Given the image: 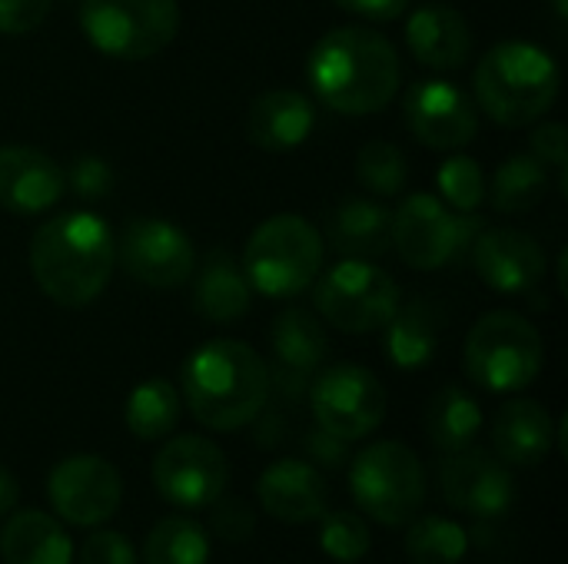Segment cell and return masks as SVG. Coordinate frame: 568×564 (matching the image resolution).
Here are the masks:
<instances>
[{"label":"cell","instance_id":"19","mask_svg":"<svg viewBox=\"0 0 568 564\" xmlns=\"http://www.w3.org/2000/svg\"><path fill=\"white\" fill-rule=\"evenodd\" d=\"M260 505L283 525H306L326 512V479L303 459L273 462L256 482Z\"/></svg>","mask_w":568,"mask_h":564},{"label":"cell","instance_id":"4","mask_svg":"<svg viewBox=\"0 0 568 564\" xmlns=\"http://www.w3.org/2000/svg\"><path fill=\"white\" fill-rule=\"evenodd\" d=\"M476 100L503 126H529L559 100V63L529 40L496 43L476 66Z\"/></svg>","mask_w":568,"mask_h":564},{"label":"cell","instance_id":"14","mask_svg":"<svg viewBox=\"0 0 568 564\" xmlns=\"http://www.w3.org/2000/svg\"><path fill=\"white\" fill-rule=\"evenodd\" d=\"M47 495H50L53 512L63 522L77 529H93L116 515L123 502V482H120V472L106 459L70 455L50 472Z\"/></svg>","mask_w":568,"mask_h":564},{"label":"cell","instance_id":"23","mask_svg":"<svg viewBox=\"0 0 568 564\" xmlns=\"http://www.w3.org/2000/svg\"><path fill=\"white\" fill-rule=\"evenodd\" d=\"M250 302H253V286L243 266L226 249H213L196 273L193 309L213 326H230L250 312Z\"/></svg>","mask_w":568,"mask_h":564},{"label":"cell","instance_id":"38","mask_svg":"<svg viewBox=\"0 0 568 564\" xmlns=\"http://www.w3.org/2000/svg\"><path fill=\"white\" fill-rule=\"evenodd\" d=\"M53 0H0V33L3 37H23L37 30Z\"/></svg>","mask_w":568,"mask_h":564},{"label":"cell","instance_id":"17","mask_svg":"<svg viewBox=\"0 0 568 564\" xmlns=\"http://www.w3.org/2000/svg\"><path fill=\"white\" fill-rule=\"evenodd\" d=\"M473 266L503 296L536 293L549 273L546 249L523 229H483L473 243Z\"/></svg>","mask_w":568,"mask_h":564},{"label":"cell","instance_id":"9","mask_svg":"<svg viewBox=\"0 0 568 564\" xmlns=\"http://www.w3.org/2000/svg\"><path fill=\"white\" fill-rule=\"evenodd\" d=\"M80 30L106 57L150 60L173 43L180 7L176 0H83Z\"/></svg>","mask_w":568,"mask_h":564},{"label":"cell","instance_id":"2","mask_svg":"<svg viewBox=\"0 0 568 564\" xmlns=\"http://www.w3.org/2000/svg\"><path fill=\"white\" fill-rule=\"evenodd\" d=\"M116 263L110 226L83 209L50 216L30 239V273L43 296L67 309H83L103 296Z\"/></svg>","mask_w":568,"mask_h":564},{"label":"cell","instance_id":"27","mask_svg":"<svg viewBox=\"0 0 568 564\" xmlns=\"http://www.w3.org/2000/svg\"><path fill=\"white\" fill-rule=\"evenodd\" d=\"M270 346L280 369L310 376L323 366L329 352V336L310 309H286L270 329Z\"/></svg>","mask_w":568,"mask_h":564},{"label":"cell","instance_id":"37","mask_svg":"<svg viewBox=\"0 0 568 564\" xmlns=\"http://www.w3.org/2000/svg\"><path fill=\"white\" fill-rule=\"evenodd\" d=\"M532 156L542 166H556L559 170V186L566 189V163H568V133L562 123H542L532 130L529 136Z\"/></svg>","mask_w":568,"mask_h":564},{"label":"cell","instance_id":"6","mask_svg":"<svg viewBox=\"0 0 568 564\" xmlns=\"http://www.w3.org/2000/svg\"><path fill=\"white\" fill-rule=\"evenodd\" d=\"M546 362V346L539 329L509 309L486 312L466 339V372L479 389L519 392L536 382Z\"/></svg>","mask_w":568,"mask_h":564},{"label":"cell","instance_id":"26","mask_svg":"<svg viewBox=\"0 0 568 564\" xmlns=\"http://www.w3.org/2000/svg\"><path fill=\"white\" fill-rule=\"evenodd\" d=\"M3 564H73V545L63 525L43 512H17L0 529Z\"/></svg>","mask_w":568,"mask_h":564},{"label":"cell","instance_id":"11","mask_svg":"<svg viewBox=\"0 0 568 564\" xmlns=\"http://www.w3.org/2000/svg\"><path fill=\"white\" fill-rule=\"evenodd\" d=\"M310 406L316 429L356 442L379 429L386 419V389L383 382L363 366H329L310 389Z\"/></svg>","mask_w":568,"mask_h":564},{"label":"cell","instance_id":"15","mask_svg":"<svg viewBox=\"0 0 568 564\" xmlns=\"http://www.w3.org/2000/svg\"><path fill=\"white\" fill-rule=\"evenodd\" d=\"M443 499L479 522L503 519L516 502V479L499 455L483 449H459L449 452L439 465Z\"/></svg>","mask_w":568,"mask_h":564},{"label":"cell","instance_id":"40","mask_svg":"<svg viewBox=\"0 0 568 564\" xmlns=\"http://www.w3.org/2000/svg\"><path fill=\"white\" fill-rule=\"evenodd\" d=\"M333 3L369 20H396L409 10V0H333Z\"/></svg>","mask_w":568,"mask_h":564},{"label":"cell","instance_id":"25","mask_svg":"<svg viewBox=\"0 0 568 564\" xmlns=\"http://www.w3.org/2000/svg\"><path fill=\"white\" fill-rule=\"evenodd\" d=\"M393 213L373 199H346L326 219L329 246L346 259H376L389 249Z\"/></svg>","mask_w":568,"mask_h":564},{"label":"cell","instance_id":"8","mask_svg":"<svg viewBox=\"0 0 568 564\" xmlns=\"http://www.w3.org/2000/svg\"><path fill=\"white\" fill-rule=\"evenodd\" d=\"M479 233L483 219L476 213H453L429 193H413L389 219V246H396L406 266L423 273L459 263Z\"/></svg>","mask_w":568,"mask_h":564},{"label":"cell","instance_id":"12","mask_svg":"<svg viewBox=\"0 0 568 564\" xmlns=\"http://www.w3.org/2000/svg\"><path fill=\"white\" fill-rule=\"evenodd\" d=\"M153 485L176 509H210L230 485V465L210 439L180 435L156 452Z\"/></svg>","mask_w":568,"mask_h":564},{"label":"cell","instance_id":"34","mask_svg":"<svg viewBox=\"0 0 568 564\" xmlns=\"http://www.w3.org/2000/svg\"><path fill=\"white\" fill-rule=\"evenodd\" d=\"M316 522H320V545L329 558L353 564L369 555L373 535L356 512H329V515L323 512Z\"/></svg>","mask_w":568,"mask_h":564},{"label":"cell","instance_id":"10","mask_svg":"<svg viewBox=\"0 0 568 564\" xmlns=\"http://www.w3.org/2000/svg\"><path fill=\"white\" fill-rule=\"evenodd\" d=\"M316 279V312L323 322L349 336L383 332L403 302L399 283L369 259H343Z\"/></svg>","mask_w":568,"mask_h":564},{"label":"cell","instance_id":"42","mask_svg":"<svg viewBox=\"0 0 568 564\" xmlns=\"http://www.w3.org/2000/svg\"><path fill=\"white\" fill-rule=\"evenodd\" d=\"M552 10L559 20H568V0H552Z\"/></svg>","mask_w":568,"mask_h":564},{"label":"cell","instance_id":"20","mask_svg":"<svg viewBox=\"0 0 568 564\" xmlns=\"http://www.w3.org/2000/svg\"><path fill=\"white\" fill-rule=\"evenodd\" d=\"M556 422L536 399H513L493 419V449L506 465L532 469L542 465L556 445Z\"/></svg>","mask_w":568,"mask_h":564},{"label":"cell","instance_id":"3","mask_svg":"<svg viewBox=\"0 0 568 564\" xmlns=\"http://www.w3.org/2000/svg\"><path fill=\"white\" fill-rule=\"evenodd\" d=\"M270 392V366L236 339H213L183 366V399L196 422L213 432L250 425L266 409Z\"/></svg>","mask_w":568,"mask_h":564},{"label":"cell","instance_id":"28","mask_svg":"<svg viewBox=\"0 0 568 564\" xmlns=\"http://www.w3.org/2000/svg\"><path fill=\"white\" fill-rule=\"evenodd\" d=\"M426 432H429V442L443 455L459 452V449H469L479 439V432H483V409L459 386H446L429 402Z\"/></svg>","mask_w":568,"mask_h":564},{"label":"cell","instance_id":"24","mask_svg":"<svg viewBox=\"0 0 568 564\" xmlns=\"http://www.w3.org/2000/svg\"><path fill=\"white\" fill-rule=\"evenodd\" d=\"M446 329V309L436 299H409L406 306L399 302L396 316L386 322V352L393 366L399 369H423L443 339Z\"/></svg>","mask_w":568,"mask_h":564},{"label":"cell","instance_id":"32","mask_svg":"<svg viewBox=\"0 0 568 564\" xmlns=\"http://www.w3.org/2000/svg\"><path fill=\"white\" fill-rule=\"evenodd\" d=\"M469 552V535L459 522L443 515L413 519L406 532V555L413 564H459Z\"/></svg>","mask_w":568,"mask_h":564},{"label":"cell","instance_id":"30","mask_svg":"<svg viewBox=\"0 0 568 564\" xmlns=\"http://www.w3.org/2000/svg\"><path fill=\"white\" fill-rule=\"evenodd\" d=\"M180 422V396L166 379L140 382L126 399V429L143 442L166 439Z\"/></svg>","mask_w":568,"mask_h":564},{"label":"cell","instance_id":"39","mask_svg":"<svg viewBox=\"0 0 568 564\" xmlns=\"http://www.w3.org/2000/svg\"><path fill=\"white\" fill-rule=\"evenodd\" d=\"M80 564H136V548L120 532H97L83 542Z\"/></svg>","mask_w":568,"mask_h":564},{"label":"cell","instance_id":"1","mask_svg":"<svg viewBox=\"0 0 568 564\" xmlns=\"http://www.w3.org/2000/svg\"><path fill=\"white\" fill-rule=\"evenodd\" d=\"M313 93L343 116H369L393 103L403 83V60L389 37L373 27H336L306 57Z\"/></svg>","mask_w":568,"mask_h":564},{"label":"cell","instance_id":"16","mask_svg":"<svg viewBox=\"0 0 568 564\" xmlns=\"http://www.w3.org/2000/svg\"><path fill=\"white\" fill-rule=\"evenodd\" d=\"M409 133L429 150H459L479 133V110L449 80H416L403 100Z\"/></svg>","mask_w":568,"mask_h":564},{"label":"cell","instance_id":"7","mask_svg":"<svg viewBox=\"0 0 568 564\" xmlns=\"http://www.w3.org/2000/svg\"><path fill=\"white\" fill-rule=\"evenodd\" d=\"M349 492L363 515L399 529L409 525L426 502V469L409 445L373 442L349 469Z\"/></svg>","mask_w":568,"mask_h":564},{"label":"cell","instance_id":"41","mask_svg":"<svg viewBox=\"0 0 568 564\" xmlns=\"http://www.w3.org/2000/svg\"><path fill=\"white\" fill-rule=\"evenodd\" d=\"M17 499H20V485H17V479L0 465V519L17 505Z\"/></svg>","mask_w":568,"mask_h":564},{"label":"cell","instance_id":"21","mask_svg":"<svg viewBox=\"0 0 568 564\" xmlns=\"http://www.w3.org/2000/svg\"><path fill=\"white\" fill-rule=\"evenodd\" d=\"M406 43L429 70H459L473 57V30L466 17L446 3H423L409 13Z\"/></svg>","mask_w":568,"mask_h":564},{"label":"cell","instance_id":"29","mask_svg":"<svg viewBox=\"0 0 568 564\" xmlns=\"http://www.w3.org/2000/svg\"><path fill=\"white\" fill-rule=\"evenodd\" d=\"M549 193V170L532 156V153H516L509 156L496 176H493V209L503 216H523L532 213Z\"/></svg>","mask_w":568,"mask_h":564},{"label":"cell","instance_id":"36","mask_svg":"<svg viewBox=\"0 0 568 564\" xmlns=\"http://www.w3.org/2000/svg\"><path fill=\"white\" fill-rule=\"evenodd\" d=\"M63 183H70L73 196L80 199H103L113 186V170L103 156H77Z\"/></svg>","mask_w":568,"mask_h":564},{"label":"cell","instance_id":"35","mask_svg":"<svg viewBox=\"0 0 568 564\" xmlns=\"http://www.w3.org/2000/svg\"><path fill=\"white\" fill-rule=\"evenodd\" d=\"M436 186L456 213H476L486 199V176L473 156H449L436 173Z\"/></svg>","mask_w":568,"mask_h":564},{"label":"cell","instance_id":"5","mask_svg":"<svg viewBox=\"0 0 568 564\" xmlns=\"http://www.w3.org/2000/svg\"><path fill=\"white\" fill-rule=\"evenodd\" d=\"M323 256V233L296 213H280L253 229L243 253V273L253 293L266 299H293L316 283Z\"/></svg>","mask_w":568,"mask_h":564},{"label":"cell","instance_id":"22","mask_svg":"<svg viewBox=\"0 0 568 564\" xmlns=\"http://www.w3.org/2000/svg\"><path fill=\"white\" fill-rule=\"evenodd\" d=\"M316 126L313 100L300 90H270L253 100L246 113V136L253 146L280 153L310 140Z\"/></svg>","mask_w":568,"mask_h":564},{"label":"cell","instance_id":"31","mask_svg":"<svg viewBox=\"0 0 568 564\" xmlns=\"http://www.w3.org/2000/svg\"><path fill=\"white\" fill-rule=\"evenodd\" d=\"M210 535L200 522L186 515L160 519L143 545V564H206Z\"/></svg>","mask_w":568,"mask_h":564},{"label":"cell","instance_id":"33","mask_svg":"<svg viewBox=\"0 0 568 564\" xmlns=\"http://www.w3.org/2000/svg\"><path fill=\"white\" fill-rule=\"evenodd\" d=\"M356 176L359 183L376 193V196H396L406 180H409V166L406 156L396 143L389 140H369L359 153H356Z\"/></svg>","mask_w":568,"mask_h":564},{"label":"cell","instance_id":"18","mask_svg":"<svg viewBox=\"0 0 568 564\" xmlns=\"http://www.w3.org/2000/svg\"><path fill=\"white\" fill-rule=\"evenodd\" d=\"M63 170L33 146H0V206L17 216H37L60 203Z\"/></svg>","mask_w":568,"mask_h":564},{"label":"cell","instance_id":"13","mask_svg":"<svg viewBox=\"0 0 568 564\" xmlns=\"http://www.w3.org/2000/svg\"><path fill=\"white\" fill-rule=\"evenodd\" d=\"M116 256L126 276H133L150 289L183 286L193 276V263H196L190 236L180 226L153 216H140L126 223L116 243Z\"/></svg>","mask_w":568,"mask_h":564}]
</instances>
